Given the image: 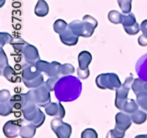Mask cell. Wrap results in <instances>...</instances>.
Listing matches in <instances>:
<instances>
[{
    "label": "cell",
    "mask_w": 147,
    "mask_h": 138,
    "mask_svg": "<svg viewBox=\"0 0 147 138\" xmlns=\"http://www.w3.org/2000/svg\"><path fill=\"white\" fill-rule=\"evenodd\" d=\"M60 39L63 44L69 46H75L79 40V36L74 33L69 27L66 29L63 32L60 34Z\"/></svg>",
    "instance_id": "obj_15"
},
{
    "label": "cell",
    "mask_w": 147,
    "mask_h": 138,
    "mask_svg": "<svg viewBox=\"0 0 147 138\" xmlns=\"http://www.w3.org/2000/svg\"><path fill=\"white\" fill-rule=\"evenodd\" d=\"M96 84L102 90H115L122 85L119 77L115 73H107L99 74L96 78Z\"/></svg>",
    "instance_id": "obj_5"
},
{
    "label": "cell",
    "mask_w": 147,
    "mask_h": 138,
    "mask_svg": "<svg viewBox=\"0 0 147 138\" xmlns=\"http://www.w3.org/2000/svg\"><path fill=\"white\" fill-rule=\"evenodd\" d=\"M1 76H4L10 82H15L17 79V74L15 70L10 65H7L1 71Z\"/></svg>",
    "instance_id": "obj_23"
},
{
    "label": "cell",
    "mask_w": 147,
    "mask_h": 138,
    "mask_svg": "<svg viewBox=\"0 0 147 138\" xmlns=\"http://www.w3.org/2000/svg\"><path fill=\"white\" fill-rule=\"evenodd\" d=\"M59 79H60L59 77H50L47 80L44 85L50 91H55V85H56Z\"/></svg>",
    "instance_id": "obj_36"
},
{
    "label": "cell",
    "mask_w": 147,
    "mask_h": 138,
    "mask_svg": "<svg viewBox=\"0 0 147 138\" xmlns=\"http://www.w3.org/2000/svg\"><path fill=\"white\" fill-rule=\"evenodd\" d=\"M8 65V59L5 55L2 47L0 48V71H2L5 67Z\"/></svg>",
    "instance_id": "obj_33"
},
{
    "label": "cell",
    "mask_w": 147,
    "mask_h": 138,
    "mask_svg": "<svg viewBox=\"0 0 147 138\" xmlns=\"http://www.w3.org/2000/svg\"><path fill=\"white\" fill-rule=\"evenodd\" d=\"M77 75L81 79H85L88 78V77L90 76V70L88 69V68L86 69H82L79 67L77 68Z\"/></svg>",
    "instance_id": "obj_38"
},
{
    "label": "cell",
    "mask_w": 147,
    "mask_h": 138,
    "mask_svg": "<svg viewBox=\"0 0 147 138\" xmlns=\"http://www.w3.org/2000/svg\"><path fill=\"white\" fill-rule=\"evenodd\" d=\"M82 21H85V22L90 24L92 26H94V28H96L97 26H98V22H97L96 19H95L94 17L90 16L89 15H84L83 18H82Z\"/></svg>",
    "instance_id": "obj_39"
},
{
    "label": "cell",
    "mask_w": 147,
    "mask_h": 138,
    "mask_svg": "<svg viewBox=\"0 0 147 138\" xmlns=\"http://www.w3.org/2000/svg\"><path fill=\"white\" fill-rule=\"evenodd\" d=\"M124 30L125 32H127V34L129 35H137L139 32V31L140 30V26L138 24V23L136 22V24L131 27H124Z\"/></svg>",
    "instance_id": "obj_34"
},
{
    "label": "cell",
    "mask_w": 147,
    "mask_h": 138,
    "mask_svg": "<svg viewBox=\"0 0 147 138\" xmlns=\"http://www.w3.org/2000/svg\"><path fill=\"white\" fill-rule=\"evenodd\" d=\"M138 44L140 46H147V35L146 34H142L140 35L138 39Z\"/></svg>",
    "instance_id": "obj_41"
},
{
    "label": "cell",
    "mask_w": 147,
    "mask_h": 138,
    "mask_svg": "<svg viewBox=\"0 0 147 138\" xmlns=\"http://www.w3.org/2000/svg\"><path fill=\"white\" fill-rule=\"evenodd\" d=\"M10 102L13 104V108L15 110H22L24 106L29 102V99L27 93H21L12 96L10 98Z\"/></svg>",
    "instance_id": "obj_17"
},
{
    "label": "cell",
    "mask_w": 147,
    "mask_h": 138,
    "mask_svg": "<svg viewBox=\"0 0 147 138\" xmlns=\"http://www.w3.org/2000/svg\"><path fill=\"white\" fill-rule=\"evenodd\" d=\"M13 104L10 102V99L0 102V115L1 116H7L13 112Z\"/></svg>",
    "instance_id": "obj_21"
},
{
    "label": "cell",
    "mask_w": 147,
    "mask_h": 138,
    "mask_svg": "<svg viewBox=\"0 0 147 138\" xmlns=\"http://www.w3.org/2000/svg\"><path fill=\"white\" fill-rule=\"evenodd\" d=\"M50 90L47 88L45 85L34 88L27 93L29 102H32L38 106L45 107L51 102Z\"/></svg>",
    "instance_id": "obj_4"
},
{
    "label": "cell",
    "mask_w": 147,
    "mask_h": 138,
    "mask_svg": "<svg viewBox=\"0 0 147 138\" xmlns=\"http://www.w3.org/2000/svg\"><path fill=\"white\" fill-rule=\"evenodd\" d=\"M136 98L138 104L140 106V108L147 112V93L140 92L136 95Z\"/></svg>",
    "instance_id": "obj_27"
},
{
    "label": "cell",
    "mask_w": 147,
    "mask_h": 138,
    "mask_svg": "<svg viewBox=\"0 0 147 138\" xmlns=\"http://www.w3.org/2000/svg\"><path fill=\"white\" fill-rule=\"evenodd\" d=\"M143 92H146V93H147V81H144Z\"/></svg>",
    "instance_id": "obj_43"
},
{
    "label": "cell",
    "mask_w": 147,
    "mask_h": 138,
    "mask_svg": "<svg viewBox=\"0 0 147 138\" xmlns=\"http://www.w3.org/2000/svg\"><path fill=\"white\" fill-rule=\"evenodd\" d=\"M130 115L132 122L138 125H140L145 123L147 118L146 113L142 110H137L135 112L131 114Z\"/></svg>",
    "instance_id": "obj_22"
},
{
    "label": "cell",
    "mask_w": 147,
    "mask_h": 138,
    "mask_svg": "<svg viewBox=\"0 0 147 138\" xmlns=\"http://www.w3.org/2000/svg\"><path fill=\"white\" fill-rule=\"evenodd\" d=\"M49 11V7L47 2L44 0H38L35 7V13L37 16L44 17L47 15Z\"/></svg>",
    "instance_id": "obj_19"
},
{
    "label": "cell",
    "mask_w": 147,
    "mask_h": 138,
    "mask_svg": "<svg viewBox=\"0 0 147 138\" xmlns=\"http://www.w3.org/2000/svg\"><path fill=\"white\" fill-rule=\"evenodd\" d=\"M92 61V55L88 51H82L78 55L79 67L82 69H86L88 68Z\"/></svg>",
    "instance_id": "obj_18"
},
{
    "label": "cell",
    "mask_w": 147,
    "mask_h": 138,
    "mask_svg": "<svg viewBox=\"0 0 147 138\" xmlns=\"http://www.w3.org/2000/svg\"><path fill=\"white\" fill-rule=\"evenodd\" d=\"M107 18L111 23L119 24H122L123 14H121V13H119L117 10H111L108 13Z\"/></svg>",
    "instance_id": "obj_24"
},
{
    "label": "cell",
    "mask_w": 147,
    "mask_h": 138,
    "mask_svg": "<svg viewBox=\"0 0 147 138\" xmlns=\"http://www.w3.org/2000/svg\"><path fill=\"white\" fill-rule=\"evenodd\" d=\"M68 27H69V24L63 19H57V21H55L53 25L54 31L56 33H58L59 35L63 32Z\"/></svg>",
    "instance_id": "obj_26"
},
{
    "label": "cell",
    "mask_w": 147,
    "mask_h": 138,
    "mask_svg": "<svg viewBox=\"0 0 147 138\" xmlns=\"http://www.w3.org/2000/svg\"><path fill=\"white\" fill-rule=\"evenodd\" d=\"M46 113L49 116H55L57 118H63L65 115V111L64 110L62 104L50 102L45 106Z\"/></svg>",
    "instance_id": "obj_12"
},
{
    "label": "cell",
    "mask_w": 147,
    "mask_h": 138,
    "mask_svg": "<svg viewBox=\"0 0 147 138\" xmlns=\"http://www.w3.org/2000/svg\"><path fill=\"white\" fill-rule=\"evenodd\" d=\"M144 81H144L140 78H137L134 80L132 85V90L136 95H137L138 93H140V92H143Z\"/></svg>",
    "instance_id": "obj_30"
},
{
    "label": "cell",
    "mask_w": 147,
    "mask_h": 138,
    "mask_svg": "<svg viewBox=\"0 0 147 138\" xmlns=\"http://www.w3.org/2000/svg\"><path fill=\"white\" fill-rule=\"evenodd\" d=\"M22 53L23 54L26 62L31 65H35L37 61L40 60L38 51L36 47L29 43L24 48Z\"/></svg>",
    "instance_id": "obj_10"
},
{
    "label": "cell",
    "mask_w": 147,
    "mask_h": 138,
    "mask_svg": "<svg viewBox=\"0 0 147 138\" xmlns=\"http://www.w3.org/2000/svg\"><path fill=\"white\" fill-rule=\"evenodd\" d=\"M69 27L77 36H81L83 38H89L91 36L94 34V30L96 29L90 24L85 21L80 22L79 20L73 21L71 22L70 24H69Z\"/></svg>",
    "instance_id": "obj_7"
},
{
    "label": "cell",
    "mask_w": 147,
    "mask_h": 138,
    "mask_svg": "<svg viewBox=\"0 0 147 138\" xmlns=\"http://www.w3.org/2000/svg\"><path fill=\"white\" fill-rule=\"evenodd\" d=\"M136 70L139 78L147 81V54L143 55L138 60L136 65Z\"/></svg>",
    "instance_id": "obj_16"
},
{
    "label": "cell",
    "mask_w": 147,
    "mask_h": 138,
    "mask_svg": "<svg viewBox=\"0 0 147 138\" xmlns=\"http://www.w3.org/2000/svg\"><path fill=\"white\" fill-rule=\"evenodd\" d=\"M35 67L40 72H44L47 76L49 77H61V66L62 64L56 61L52 62L51 63L44 60H39L35 63Z\"/></svg>",
    "instance_id": "obj_6"
},
{
    "label": "cell",
    "mask_w": 147,
    "mask_h": 138,
    "mask_svg": "<svg viewBox=\"0 0 147 138\" xmlns=\"http://www.w3.org/2000/svg\"><path fill=\"white\" fill-rule=\"evenodd\" d=\"M22 127H21L20 136L23 138H32L35 136L37 127L31 122L26 119L21 120Z\"/></svg>",
    "instance_id": "obj_14"
},
{
    "label": "cell",
    "mask_w": 147,
    "mask_h": 138,
    "mask_svg": "<svg viewBox=\"0 0 147 138\" xmlns=\"http://www.w3.org/2000/svg\"><path fill=\"white\" fill-rule=\"evenodd\" d=\"M82 92V82L77 77L68 75L60 77L55 85V95L59 102L75 101Z\"/></svg>",
    "instance_id": "obj_1"
},
{
    "label": "cell",
    "mask_w": 147,
    "mask_h": 138,
    "mask_svg": "<svg viewBox=\"0 0 147 138\" xmlns=\"http://www.w3.org/2000/svg\"><path fill=\"white\" fill-rule=\"evenodd\" d=\"M132 0H118L119 7L124 14H128L132 10Z\"/></svg>",
    "instance_id": "obj_29"
},
{
    "label": "cell",
    "mask_w": 147,
    "mask_h": 138,
    "mask_svg": "<svg viewBox=\"0 0 147 138\" xmlns=\"http://www.w3.org/2000/svg\"><path fill=\"white\" fill-rule=\"evenodd\" d=\"M138 106L137 102L132 98H127L123 106V110L124 112L128 114H132L138 110Z\"/></svg>",
    "instance_id": "obj_20"
},
{
    "label": "cell",
    "mask_w": 147,
    "mask_h": 138,
    "mask_svg": "<svg viewBox=\"0 0 147 138\" xmlns=\"http://www.w3.org/2000/svg\"><path fill=\"white\" fill-rule=\"evenodd\" d=\"M124 135H125V132L124 131H120L118 129L115 128L114 129L110 130L108 131L107 133V137H115V138H122L124 137Z\"/></svg>",
    "instance_id": "obj_37"
},
{
    "label": "cell",
    "mask_w": 147,
    "mask_h": 138,
    "mask_svg": "<svg viewBox=\"0 0 147 138\" xmlns=\"http://www.w3.org/2000/svg\"><path fill=\"white\" fill-rule=\"evenodd\" d=\"M51 129L59 138H69L72 132L71 126L63 121V118H56L52 119L50 123Z\"/></svg>",
    "instance_id": "obj_8"
},
{
    "label": "cell",
    "mask_w": 147,
    "mask_h": 138,
    "mask_svg": "<svg viewBox=\"0 0 147 138\" xmlns=\"http://www.w3.org/2000/svg\"><path fill=\"white\" fill-rule=\"evenodd\" d=\"M136 18L135 15L132 13H129L127 15H123V21L122 24L123 27H131L136 23Z\"/></svg>",
    "instance_id": "obj_28"
},
{
    "label": "cell",
    "mask_w": 147,
    "mask_h": 138,
    "mask_svg": "<svg viewBox=\"0 0 147 138\" xmlns=\"http://www.w3.org/2000/svg\"><path fill=\"white\" fill-rule=\"evenodd\" d=\"M22 123L21 120H10L4 125L2 131L7 137L13 138L20 135Z\"/></svg>",
    "instance_id": "obj_9"
},
{
    "label": "cell",
    "mask_w": 147,
    "mask_h": 138,
    "mask_svg": "<svg viewBox=\"0 0 147 138\" xmlns=\"http://www.w3.org/2000/svg\"><path fill=\"white\" fill-rule=\"evenodd\" d=\"M74 67L70 63L63 64L61 66V76H68L74 73Z\"/></svg>",
    "instance_id": "obj_32"
},
{
    "label": "cell",
    "mask_w": 147,
    "mask_h": 138,
    "mask_svg": "<svg viewBox=\"0 0 147 138\" xmlns=\"http://www.w3.org/2000/svg\"><path fill=\"white\" fill-rule=\"evenodd\" d=\"M16 52H22L24 48L28 44L25 40L22 38H16L13 39V42L10 43Z\"/></svg>",
    "instance_id": "obj_25"
},
{
    "label": "cell",
    "mask_w": 147,
    "mask_h": 138,
    "mask_svg": "<svg viewBox=\"0 0 147 138\" xmlns=\"http://www.w3.org/2000/svg\"><path fill=\"white\" fill-rule=\"evenodd\" d=\"M140 30L142 31L143 34L147 35V19L142 22V23L140 24Z\"/></svg>",
    "instance_id": "obj_42"
},
{
    "label": "cell",
    "mask_w": 147,
    "mask_h": 138,
    "mask_svg": "<svg viewBox=\"0 0 147 138\" xmlns=\"http://www.w3.org/2000/svg\"><path fill=\"white\" fill-rule=\"evenodd\" d=\"M5 0H0V4H1V5H0V7H2V6L5 5Z\"/></svg>",
    "instance_id": "obj_44"
},
{
    "label": "cell",
    "mask_w": 147,
    "mask_h": 138,
    "mask_svg": "<svg viewBox=\"0 0 147 138\" xmlns=\"http://www.w3.org/2000/svg\"><path fill=\"white\" fill-rule=\"evenodd\" d=\"M132 122L131 115H129L128 113L126 112H119L115 115V128L126 132V131L131 127Z\"/></svg>",
    "instance_id": "obj_11"
},
{
    "label": "cell",
    "mask_w": 147,
    "mask_h": 138,
    "mask_svg": "<svg viewBox=\"0 0 147 138\" xmlns=\"http://www.w3.org/2000/svg\"><path fill=\"white\" fill-rule=\"evenodd\" d=\"M42 72L39 71L35 65L27 63L22 66V78L28 88H37L44 84Z\"/></svg>",
    "instance_id": "obj_2"
},
{
    "label": "cell",
    "mask_w": 147,
    "mask_h": 138,
    "mask_svg": "<svg viewBox=\"0 0 147 138\" xmlns=\"http://www.w3.org/2000/svg\"><path fill=\"white\" fill-rule=\"evenodd\" d=\"M13 40V38L7 32H1L0 33V45L1 47L4 46L5 44L11 43Z\"/></svg>",
    "instance_id": "obj_31"
},
{
    "label": "cell",
    "mask_w": 147,
    "mask_h": 138,
    "mask_svg": "<svg viewBox=\"0 0 147 138\" xmlns=\"http://www.w3.org/2000/svg\"><path fill=\"white\" fill-rule=\"evenodd\" d=\"M129 90H130V89L127 88L123 85L119 88L115 90V105L121 111L123 110V106H124V103L127 101Z\"/></svg>",
    "instance_id": "obj_13"
},
{
    "label": "cell",
    "mask_w": 147,
    "mask_h": 138,
    "mask_svg": "<svg viewBox=\"0 0 147 138\" xmlns=\"http://www.w3.org/2000/svg\"><path fill=\"white\" fill-rule=\"evenodd\" d=\"M82 138H97L98 135L96 131L93 129H86L81 134Z\"/></svg>",
    "instance_id": "obj_35"
},
{
    "label": "cell",
    "mask_w": 147,
    "mask_h": 138,
    "mask_svg": "<svg viewBox=\"0 0 147 138\" xmlns=\"http://www.w3.org/2000/svg\"><path fill=\"white\" fill-rule=\"evenodd\" d=\"M21 111L23 113L24 119L31 122L37 128L41 127L45 121L46 116L44 112L40 110L38 105L32 102H29Z\"/></svg>",
    "instance_id": "obj_3"
},
{
    "label": "cell",
    "mask_w": 147,
    "mask_h": 138,
    "mask_svg": "<svg viewBox=\"0 0 147 138\" xmlns=\"http://www.w3.org/2000/svg\"><path fill=\"white\" fill-rule=\"evenodd\" d=\"M10 98H11V96L8 90L3 89L0 90V102L7 101V100L10 99Z\"/></svg>",
    "instance_id": "obj_40"
}]
</instances>
